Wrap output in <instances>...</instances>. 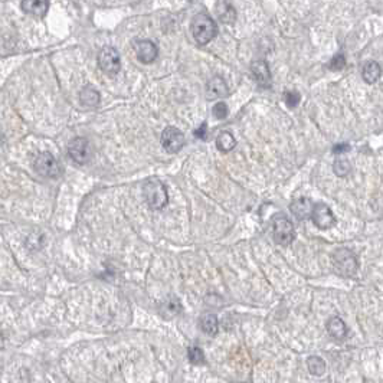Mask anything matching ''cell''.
<instances>
[{
  "label": "cell",
  "mask_w": 383,
  "mask_h": 383,
  "mask_svg": "<svg viewBox=\"0 0 383 383\" xmlns=\"http://www.w3.org/2000/svg\"><path fill=\"white\" fill-rule=\"evenodd\" d=\"M218 14H219V19L227 25H232L236 19V12H235L233 6H230L229 3H225V1L218 4Z\"/></svg>",
  "instance_id": "20"
},
{
  "label": "cell",
  "mask_w": 383,
  "mask_h": 383,
  "mask_svg": "<svg viewBox=\"0 0 383 383\" xmlns=\"http://www.w3.org/2000/svg\"><path fill=\"white\" fill-rule=\"evenodd\" d=\"M143 196L146 203L152 208V209H163L167 202H169V196H167V190L166 186L163 182H160L158 179H149L144 182L143 185Z\"/></svg>",
  "instance_id": "1"
},
{
  "label": "cell",
  "mask_w": 383,
  "mask_h": 383,
  "mask_svg": "<svg viewBox=\"0 0 383 383\" xmlns=\"http://www.w3.org/2000/svg\"><path fill=\"white\" fill-rule=\"evenodd\" d=\"M333 267L341 277H353L359 270L356 255L347 248H340L333 254Z\"/></svg>",
  "instance_id": "4"
},
{
  "label": "cell",
  "mask_w": 383,
  "mask_h": 383,
  "mask_svg": "<svg viewBox=\"0 0 383 383\" xmlns=\"http://www.w3.org/2000/svg\"><path fill=\"white\" fill-rule=\"evenodd\" d=\"M235 146H236L235 137H233L230 133H228V131L221 133V134L218 136V139H216V147H218V150H221L222 153L230 152Z\"/></svg>",
  "instance_id": "19"
},
{
  "label": "cell",
  "mask_w": 383,
  "mask_h": 383,
  "mask_svg": "<svg viewBox=\"0 0 383 383\" xmlns=\"http://www.w3.org/2000/svg\"><path fill=\"white\" fill-rule=\"evenodd\" d=\"M187 357H189V362L192 365H205V362H206L205 355H203L200 347H190L189 352H187Z\"/></svg>",
  "instance_id": "23"
},
{
  "label": "cell",
  "mask_w": 383,
  "mask_h": 383,
  "mask_svg": "<svg viewBox=\"0 0 383 383\" xmlns=\"http://www.w3.org/2000/svg\"><path fill=\"white\" fill-rule=\"evenodd\" d=\"M98 67L101 71L110 77L117 75L121 70V59L120 54L117 52V49L113 46H105L99 51L98 58Z\"/></svg>",
  "instance_id": "5"
},
{
  "label": "cell",
  "mask_w": 383,
  "mask_h": 383,
  "mask_svg": "<svg viewBox=\"0 0 383 383\" xmlns=\"http://www.w3.org/2000/svg\"><path fill=\"white\" fill-rule=\"evenodd\" d=\"M68 154H70V157L77 164H85V163H88L89 158H91L89 142L86 139H84V137L72 140L70 143V146H68Z\"/></svg>",
  "instance_id": "7"
},
{
  "label": "cell",
  "mask_w": 383,
  "mask_h": 383,
  "mask_svg": "<svg viewBox=\"0 0 383 383\" xmlns=\"http://www.w3.org/2000/svg\"><path fill=\"white\" fill-rule=\"evenodd\" d=\"M190 32L199 45H206L216 35V23L208 13H198L192 19Z\"/></svg>",
  "instance_id": "2"
},
{
  "label": "cell",
  "mask_w": 383,
  "mask_h": 383,
  "mask_svg": "<svg viewBox=\"0 0 383 383\" xmlns=\"http://www.w3.org/2000/svg\"><path fill=\"white\" fill-rule=\"evenodd\" d=\"M284 99H285V104L290 107V108H296L298 104H300V94H298L297 91H287L284 94Z\"/></svg>",
  "instance_id": "24"
},
{
  "label": "cell",
  "mask_w": 383,
  "mask_h": 383,
  "mask_svg": "<svg viewBox=\"0 0 383 383\" xmlns=\"http://www.w3.org/2000/svg\"><path fill=\"white\" fill-rule=\"evenodd\" d=\"M206 134H208V126H206V123L200 124V127L196 128V130L193 131V136L200 139V140H205V139H206Z\"/></svg>",
  "instance_id": "27"
},
{
  "label": "cell",
  "mask_w": 383,
  "mask_h": 383,
  "mask_svg": "<svg viewBox=\"0 0 383 383\" xmlns=\"http://www.w3.org/2000/svg\"><path fill=\"white\" fill-rule=\"evenodd\" d=\"M35 170L43 177L58 179L62 174V167L51 153H41L35 160Z\"/></svg>",
  "instance_id": "6"
},
{
  "label": "cell",
  "mask_w": 383,
  "mask_h": 383,
  "mask_svg": "<svg viewBox=\"0 0 383 383\" xmlns=\"http://www.w3.org/2000/svg\"><path fill=\"white\" fill-rule=\"evenodd\" d=\"M307 366H308V370L310 373L314 375V376H323L326 373V363L321 357L318 356H311L308 360H307Z\"/></svg>",
  "instance_id": "21"
},
{
  "label": "cell",
  "mask_w": 383,
  "mask_h": 383,
  "mask_svg": "<svg viewBox=\"0 0 383 383\" xmlns=\"http://www.w3.org/2000/svg\"><path fill=\"white\" fill-rule=\"evenodd\" d=\"M272 230H274V241L281 246H288L296 239V230L293 222L283 215H275L272 219Z\"/></svg>",
  "instance_id": "3"
},
{
  "label": "cell",
  "mask_w": 383,
  "mask_h": 383,
  "mask_svg": "<svg viewBox=\"0 0 383 383\" xmlns=\"http://www.w3.org/2000/svg\"><path fill=\"white\" fill-rule=\"evenodd\" d=\"M229 94L227 81L222 77H213L206 85V97L208 99L224 98Z\"/></svg>",
  "instance_id": "13"
},
{
  "label": "cell",
  "mask_w": 383,
  "mask_h": 383,
  "mask_svg": "<svg viewBox=\"0 0 383 383\" xmlns=\"http://www.w3.org/2000/svg\"><path fill=\"white\" fill-rule=\"evenodd\" d=\"M228 113H229V110H228V105L225 102H218L215 107H213L212 114L215 118H218V120H224V118H227Z\"/></svg>",
  "instance_id": "26"
},
{
  "label": "cell",
  "mask_w": 383,
  "mask_h": 383,
  "mask_svg": "<svg viewBox=\"0 0 383 383\" xmlns=\"http://www.w3.org/2000/svg\"><path fill=\"white\" fill-rule=\"evenodd\" d=\"M49 9V0H22V10L25 13L43 17Z\"/></svg>",
  "instance_id": "14"
},
{
  "label": "cell",
  "mask_w": 383,
  "mask_h": 383,
  "mask_svg": "<svg viewBox=\"0 0 383 383\" xmlns=\"http://www.w3.org/2000/svg\"><path fill=\"white\" fill-rule=\"evenodd\" d=\"M349 150H350V146H349L347 143H340V144H337V146L333 147V153H334V154H343V153H346V152H349Z\"/></svg>",
  "instance_id": "28"
},
{
  "label": "cell",
  "mask_w": 383,
  "mask_h": 383,
  "mask_svg": "<svg viewBox=\"0 0 383 383\" xmlns=\"http://www.w3.org/2000/svg\"><path fill=\"white\" fill-rule=\"evenodd\" d=\"M290 211L293 212V215L297 218L298 221H306V219L311 218L312 211H314V203L311 202V199L298 198L291 202Z\"/></svg>",
  "instance_id": "11"
},
{
  "label": "cell",
  "mask_w": 383,
  "mask_h": 383,
  "mask_svg": "<svg viewBox=\"0 0 383 383\" xmlns=\"http://www.w3.org/2000/svg\"><path fill=\"white\" fill-rule=\"evenodd\" d=\"M327 331L333 339L343 340L347 336V327L340 317H331L327 321Z\"/></svg>",
  "instance_id": "15"
},
{
  "label": "cell",
  "mask_w": 383,
  "mask_h": 383,
  "mask_svg": "<svg viewBox=\"0 0 383 383\" xmlns=\"http://www.w3.org/2000/svg\"><path fill=\"white\" fill-rule=\"evenodd\" d=\"M344 67H346V58H344L343 54L336 55V57L330 61V64H328V68H330L331 71H341Z\"/></svg>",
  "instance_id": "25"
},
{
  "label": "cell",
  "mask_w": 383,
  "mask_h": 383,
  "mask_svg": "<svg viewBox=\"0 0 383 383\" xmlns=\"http://www.w3.org/2000/svg\"><path fill=\"white\" fill-rule=\"evenodd\" d=\"M251 71H252V75L258 82V85L262 86V88H270L271 84H272V79H271L270 67L265 61L254 62L252 67H251Z\"/></svg>",
  "instance_id": "12"
},
{
  "label": "cell",
  "mask_w": 383,
  "mask_h": 383,
  "mask_svg": "<svg viewBox=\"0 0 383 383\" xmlns=\"http://www.w3.org/2000/svg\"><path fill=\"white\" fill-rule=\"evenodd\" d=\"M161 144L169 153H177L185 146V136L176 127H166L161 133Z\"/></svg>",
  "instance_id": "9"
},
{
  "label": "cell",
  "mask_w": 383,
  "mask_h": 383,
  "mask_svg": "<svg viewBox=\"0 0 383 383\" xmlns=\"http://www.w3.org/2000/svg\"><path fill=\"white\" fill-rule=\"evenodd\" d=\"M382 75V68L378 62L375 61H369L365 67H363V71H362V77L365 79V82L368 84H375Z\"/></svg>",
  "instance_id": "16"
},
{
  "label": "cell",
  "mask_w": 383,
  "mask_h": 383,
  "mask_svg": "<svg viewBox=\"0 0 383 383\" xmlns=\"http://www.w3.org/2000/svg\"><path fill=\"white\" fill-rule=\"evenodd\" d=\"M200 328H202L203 333H206V334H209V336H216L218 328H219L218 317L213 315V314L203 315V317L200 318Z\"/></svg>",
  "instance_id": "18"
},
{
  "label": "cell",
  "mask_w": 383,
  "mask_h": 383,
  "mask_svg": "<svg viewBox=\"0 0 383 383\" xmlns=\"http://www.w3.org/2000/svg\"><path fill=\"white\" fill-rule=\"evenodd\" d=\"M312 224L318 229H330L336 225V216L326 203H315L311 215Z\"/></svg>",
  "instance_id": "8"
},
{
  "label": "cell",
  "mask_w": 383,
  "mask_h": 383,
  "mask_svg": "<svg viewBox=\"0 0 383 383\" xmlns=\"http://www.w3.org/2000/svg\"><path fill=\"white\" fill-rule=\"evenodd\" d=\"M134 49H136V55L139 58V61H142L143 64L154 62L158 55V49L152 41H137Z\"/></svg>",
  "instance_id": "10"
},
{
  "label": "cell",
  "mask_w": 383,
  "mask_h": 383,
  "mask_svg": "<svg viewBox=\"0 0 383 383\" xmlns=\"http://www.w3.org/2000/svg\"><path fill=\"white\" fill-rule=\"evenodd\" d=\"M79 99H81V102L85 105V107H91V108H94V107H97L99 104V92L95 89V88H92V86H85L81 92H79Z\"/></svg>",
  "instance_id": "17"
},
{
  "label": "cell",
  "mask_w": 383,
  "mask_h": 383,
  "mask_svg": "<svg viewBox=\"0 0 383 383\" xmlns=\"http://www.w3.org/2000/svg\"><path fill=\"white\" fill-rule=\"evenodd\" d=\"M333 170L336 173V176H339V177H346V176L350 173V170H352L350 161L346 160V158H337V160L334 161Z\"/></svg>",
  "instance_id": "22"
}]
</instances>
